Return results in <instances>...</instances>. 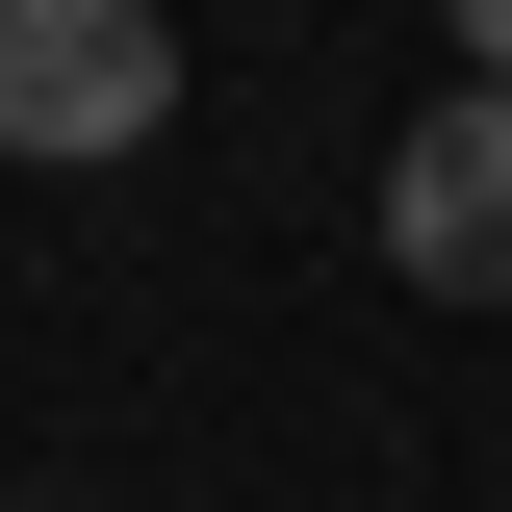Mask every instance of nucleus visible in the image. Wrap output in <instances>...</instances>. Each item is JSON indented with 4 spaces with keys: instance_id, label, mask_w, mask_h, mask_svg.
<instances>
[{
    "instance_id": "7ed1b4c3",
    "label": "nucleus",
    "mask_w": 512,
    "mask_h": 512,
    "mask_svg": "<svg viewBox=\"0 0 512 512\" xmlns=\"http://www.w3.org/2000/svg\"><path fill=\"white\" fill-rule=\"evenodd\" d=\"M461 52H487V77H512V0H461Z\"/></svg>"
},
{
    "instance_id": "f03ea898",
    "label": "nucleus",
    "mask_w": 512,
    "mask_h": 512,
    "mask_svg": "<svg viewBox=\"0 0 512 512\" xmlns=\"http://www.w3.org/2000/svg\"><path fill=\"white\" fill-rule=\"evenodd\" d=\"M384 256H410L436 308H512V77H461V103L384 154Z\"/></svg>"
},
{
    "instance_id": "f257e3e1",
    "label": "nucleus",
    "mask_w": 512,
    "mask_h": 512,
    "mask_svg": "<svg viewBox=\"0 0 512 512\" xmlns=\"http://www.w3.org/2000/svg\"><path fill=\"white\" fill-rule=\"evenodd\" d=\"M154 128H180L154 0H0V154H154Z\"/></svg>"
}]
</instances>
